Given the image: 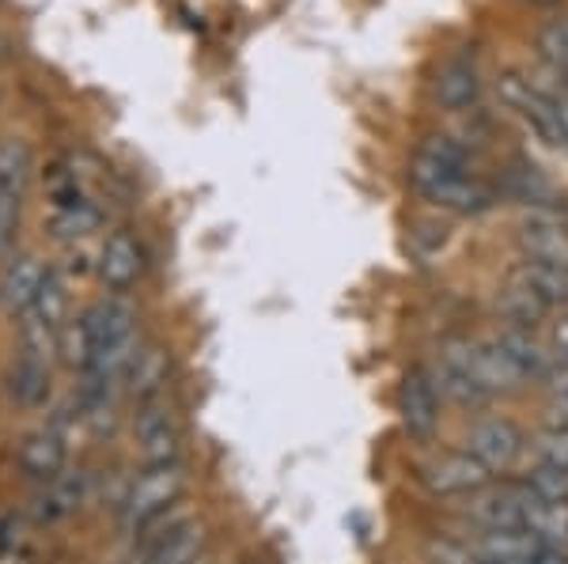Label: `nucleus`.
I'll return each instance as SVG.
<instances>
[{
    "mask_svg": "<svg viewBox=\"0 0 568 564\" xmlns=\"http://www.w3.org/2000/svg\"><path fill=\"white\" fill-rule=\"evenodd\" d=\"M466 357H470L474 379H478V387L489 398L519 394V390L530 383V376L508 357V349H504L497 338L493 341H466Z\"/></svg>",
    "mask_w": 568,
    "mask_h": 564,
    "instance_id": "nucleus-9",
    "label": "nucleus"
},
{
    "mask_svg": "<svg viewBox=\"0 0 568 564\" xmlns=\"http://www.w3.org/2000/svg\"><path fill=\"white\" fill-rule=\"evenodd\" d=\"M565 311H568V307H565Z\"/></svg>",
    "mask_w": 568,
    "mask_h": 564,
    "instance_id": "nucleus-34",
    "label": "nucleus"
},
{
    "mask_svg": "<svg viewBox=\"0 0 568 564\" xmlns=\"http://www.w3.org/2000/svg\"><path fill=\"white\" fill-rule=\"evenodd\" d=\"M65 462H69V448H65V435L58 429L31 432L20 443V470L27 478L42 481V485L65 474Z\"/></svg>",
    "mask_w": 568,
    "mask_h": 564,
    "instance_id": "nucleus-15",
    "label": "nucleus"
},
{
    "mask_svg": "<svg viewBox=\"0 0 568 564\" xmlns=\"http://www.w3.org/2000/svg\"><path fill=\"white\" fill-rule=\"evenodd\" d=\"M8 394L23 409H39L50 398V368H45V360L34 349H27L12 363V371H8Z\"/></svg>",
    "mask_w": 568,
    "mask_h": 564,
    "instance_id": "nucleus-18",
    "label": "nucleus"
},
{
    "mask_svg": "<svg viewBox=\"0 0 568 564\" xmlns=\"http://www.w3.org/2000/svg\"><path fill=\"white\" fill-rule=\"evenodd\" d=\"M84 504V474L69 478L61 474L58 481H45V489L34 496V515L42 523H53V520H65L77 507Z\"/></svg>",
    "mask_w": 568,
    "mask_h": 564,
    "instance_id": "nucleus-23",
    "label": "nucleus"
},
{
    "mask_svg": "<svg viewBox=\"0 0 568 564\" xmlns=\"http://www.w3.org/2000/svg\"><path fill=\"white\" fill-rule=\"evenodd\" d=\"M530 564H568V550H554V545H542V550L530 557Z\"/></svg>",
    "mask_w": 568,
    "mask_h": 564,
    "instance_id": "nucleus-31",
    "label": "nucleus"
},
{
    "mask_svg": "<svg viewBox=\"0 0 568 564\" xmlns=\"http://www.w3.org/2000/svg\"><path fill=\"white\" fill-rule=\"evenodd\" d=\"M527 4H535V8H554L557 0H527Z\"/></svg>",
    "mask_w": 568,
    "mask_h": 564,
    "instance_id": "nucleus-32",
    "label": "nucleus"
},
{
    "mask_svg": "<svg viewBox=\"0 0 568 564\" xmlns=\"http://www.w3.org/2000/svg\"><path fill=\"white\" fill-rule=\"evenodd\" d=\"M436 387L444 398H452L455 406L463 409H481L489 402V394L478 387L470 371V357H466V341H447L444 352H439V363H436Z\"/></svg>",
    "mask_w": 568,
    "mask_h": 564,
    "instance_id": "nucleus-10",
    "label": "nucleus"
},
{
    "mask_svg": "<svg viewBox=\"0 0 568 564\" xmlns=\"http://www.w3.org/2000/svg\"><path fill=\"white\" fill-rule=\"evenodd\" d=\"M463 448L478 462H485L493 474H504V470H511L519 459H524L527 435L516 421H508V417H481V421L470 424Z\"/></svg>",
    "mask_w": 568,
    "mask_h": 564,
    "instance_id": "nucleus-6",
    "label": "nucleus"
},
{
    "mask_svg": "<svg viewBox=\"0 0 568 564\" xmlns=\"http://www.w3.org/2000/svg\"><path fill=\"white\" fill-rule=\"evenodd\" d=\"M243 564H262V561H243Z\"/></svg>",
    "mask_w": 568,
    "mask_h": 564,
    "instance_id": "nucleus-33",
    "label": "nucleus"
},
{
    "mask_svg": "<svg viewBox=\"0 0 568 564\" xmlns=\"http://www.w3.org/2000/svg\"><path fill=\"white\" fill-rule=\"evenodd\" d=\"M205 550V531L194 520H175L168 531L149 534L141 545V564H197Z\"/></svg>",
    "mask_w": 568,
    "mask_h": 564,
    "instance_id": "nucleus-12",
    "label": "nucleus"
},
{
    "mask_svg": "<svg viewBox=\"0 0 568 564\" xmlns=\"http://www.w3.org/2000/svg\"><path fill=\"white\" fill-rule=\"evenodd\" d=\"M478 91H481L478 65H474L466 53H455V58H447L444 65H439L436 72L439 106H447V111H466V106L478 103Z\"/></svg>",
    "mask_w": 568,
    "mask_h": 564,
    "instance_id": "nucleus-16",
    "label": "nucleus"
},
{
    "mask_svg": "<svg viewBox=\"0 0 568 564\" xmlns=\"http://www.w3.org/2000/svg\"><path fill=\"white\" fill-rule=\"evenodd\" d=\"M439 406H444V394L436 387V376L428 368H409L398 383V417L402 429L409 432V440L428 443L439 429Z\"/></svg>",
    "mask_w": 568,
    "mask_h": 564,
    "instance_id": "nucleus-5",
    "label": "nucleus"
},
{
    "mask_svg": "<svg viewBox=\"0 0 568 564\" xmlns=\"http://www.w3.org/2000/svg\"><path fill=\"white\" fill-rule=\"evenodd\" d=\"M186 493V474L179 462H163V466H144V474L133 481L130 493L122 496V526L130 534L149 531L160 523L171 507Z\"/></svg>",
    "mask_w": 568,
    "mask_h": 564,
    "instance_id": "nucleus-2",
    "label": "nucleus"
},
{
    "mask_svg": "<svg viewBox=\"0 0 568 564\" xmlns=\"http://www.w3.org/2000/svg\"><path fill=\"white\" fill-rule=\"evenodd\" d=\"M519 247L527 262L568 273V221H561L554 208H530L519 221Z\"/></svg>",
    "mask_w": 568,
    "mask_h": 564,
    "instance_id": "nucleus-8",
    "label": "nucleus"
},
{
    "mask_svg": "<svg viewBox=\"0 0 568 564\" xmlns=\"http://www.w3.org/2000/svg\"><path fill=\"white\" fill-rule=\"evenodd\" d=\"M470 545L485 564H530V557L542 550V542L530 531H478Z\"/></svg>",
    "mask_w": 568,
    "mask_h": 564,
    "instance_id": "nucleus-19",
    "label": "nucleus"
},
{
    "mask_svg": "<svg viewBox=\"0 0 568 564\" xmlns=\"http://www.w3.org/2000/svg\"><path fill=\"white\" fill-rule=\"evenodd\" d=\"M425 561L428 564H485L481 553L463 539H428Z\"/></svg>",
    "mask_w": 568,
    "mask_h": 564,
    "instance_id": "nucleus-28",
    "label": "nucleus"
},
{
    "mask_svg": "<svg viewBox=\"0 0 568 564\" xmlns=\"http://www.w3.org/2000/svg\"><path fill=\"white\" fill-rule=\"evenodd\" d=\"M546 390V429H568V363L557 360L542 376Z\"/></svg>",
    "mask_w": 568,
    "mask_h": 564,
    "instance_id": "nucleus-26",
    "label": "nucleus"
},
{
    "mask_svg": "<svg viewBox=\"0 0 568 564\" xmlns=\"http://www.w3.org/2000/svg\"><path fill=\"white\" fill-rule=\"evenodd\" d=\"M27 182H31V148L23 141H0V254L16 239Z\"/></svg>",
    "mask_w": 568,
    "mask_h": 564,
    "instance_id": "nucleus-7",
    "label": "nucleus"
},
{
    "mask_svg": "<svg viewBox=\"0 0 568 564\" xmlns=\"http://www.w3.org/2000/svg\"><path fill=\"white\" fill-rule=\"evenodd\" d=\"M144 273V247L130 232H114L99 250V277L110 293H125L141 280Z\"/></svg>",
    "mask_w": 568,
    "mask_h": 564,
    "instance_id": "nucleus-13",
    "label": "nucleus"
},
{
    "mask_svg": "<svg viewBox=\"0 0 568 564\" xmlns=\"http://www.w3.org/2000/svg\"><path fill=\"white\" fill-rule=\"evenodd\" d=\"M409 182L428 205L455 216H478L497 202L493 186L474 171L470 148L444 133L420 141L417 156L409 163Z\"/></svg>",
    "mask_w": 568,
    "mask_h": 564,
    "instance_id": "nucleus-1",
    "label": "nucleus"
},
{
    "mask_svg": "<svg viewBox=\"0 0 568 564\" xmlns=\"http://www.w3.org/2000/svg\"><path fill=\"white\" fill-rule=\"evenodd\" d=\"M136 443H141V454L149 466H163V462H179V424L175 417L163 406L144 402L141 417H136Z\"/></svg>",
    "mask_w": 568,
    "mask_h": 564,
    "instance_id": "nucleus-14",
    "label": "nucleus"
},
{
    "mask_svg": "<svg viewBox=\"0 0 568 564\" xmlns=\"http://www.w3.org/2000/svg\"><path fill=\"white\" fill-rule=\"evenodd\" d=\"M497 341L508 349V357L516 360L530 379H542L546 371L557 363L554 349H549L535 330H527V326H504V330L497 334Z\"/></svg>",
    "mask_w": 568,
    "mask_h": 564,
    "instance_id": "nucleus-21",
    "label": "nucleus"
},
{
    "mask_svg": "<svg viewBox=\"0 0 568 564\" xmlns=\"http://www.w3.org/2000/svg\"><path fill=\"white\" fill-rule=\"evenodd\" d=\"M530 451H535V462H542V466L568 470V429H542L530 440Z\"/></svg>",
    "mask_w": 568,
    "mask_h": 564,
    "instance_id": "nucleus-29",
    "label": "nucleus"
},
{
    "mask_svg": "<svg viewBox=\"0 0 568 564\" xmlns=\"http://www.w3.org/2000/svg\"><path fill=\"white\" fill-rule=\"evenodd\" d=\"M535 493L516 481V485H485L481 493L466 496L463 515L478 531H527V515L535 507Z\"/></svg>",
    "mask_w": 568,
    "mask_h": 564,
    "instance_id": "nucleus-4",
    "label": "nucleus"
},
{
    "mask_svg": "<svg viewBox=\"0 0 568 564\" xmlns=\"http://www.w3.org/2000/svg\"><path fill=\"white\" fill-rule=\"evenodd\" d=\"M527 531L542 545L568 550V500H535L527 515Z\"/></svg>",
    "mask_w": 568,
    "mask_h": 564,
    "instance_id": "nucleus-24",
    "label": "nucleus"
},
{
    "mask_svg": "<svg viewBox=\"0 0 568 564\" xmlns=\"http://www.w3.org/2000/svg\"><path fill=\"white\" fill-rule=\"evenodd\" d=\"M99 221H103V213L88 197H65V202H58V208H53L50 224L58 239H84V235L95 232Z\"/></svg>",
    "mask_w": 568,
    "mask_h": 564,
    "instance_id": "nucleus-25",
    "label": "nucleus"
},
{
    "mask_svg": "<svg viewBox=\"0 0 568 564\" xmlns=\"http://www.w3.org/2000/svg\"><path fill=\"white\" fill-rule=\"evenodd\" d=\"M549 349H554V360L568 363V311L549 322Z\"/></svg>",
    "mask_w": 568,
    "mask_h": 564,
    "instance_id": "nucleus-30",
    "label": "nucleus"
},
{
    "mask_svg": "<svg viewBox=\"0 0 568 564\" xmlns=\"http://www.w3.org/2000/svg\"><path fill=\"white\" fill-rule=\"evenodd\" d=\"M45 273H50V266H42L39 258H16L4 269V277H0V304H4L8 315H27V307L39 296Z\"/></svg>",
    "mask_w": 568,
    "mask_h": 564,
    "instance_id": "nucleus-17",
    "label": "nucleus"
},
{
    "mask_svg": "<svg viewBox=\"0 0 568 564\" xmlns=\"http://www.w3.org/2000/svg\"><path fill=\"white\" fill-rule=\"evenodd\" d=\"M497 311L508 326H527V330H535L542 318H549L554 307H549L546 299L527 285V280H519L516 273H511L508 285H504V293L497 296Z\"/></svg>",
    "mask_w": 568,
    "mask_h": 564,
    "instance_id": "nucleus-20",
    "label": "nucleus"
},
{
    "mask_svg": "<svg viewBox=\"0 0 568 564\" xmlns=\"http://www.w3.org/2000/svg\"><path fill=\"white\" fill-rule=\"evenodd\" d=\"M168 371H171V357L163 349H141L133 360V368L125 371V383H130V394L136 402H155L168 387Z\"/></svg>",
    "mask_w": 568,
    "mask_h": 564,
    "instance_id": "nucleus-22",
    "label": "nucleus"
},
{
    "mask_svg": "<svg viewBox=\"0 0 568 564\" xmlns=\"http://www.w3.org/2000/svg\"><path fill=\"white\" fill-rule=\"evenodd\" d=\"M417 478L433 496H463V500L481 493L485 485H493V470L474 459L466 448L433 451L425 462H420Z\"/></svg>",
    "mask_w": 568,
    "mask_h": 564,
    "instance_id": "nucleus-3",
    "label": "nucleus"
},
{
    "mask_svg": "<svg viewBox=\"0 0 568 564\" xmlns=\"http://www.w3.org/2000/svg\"><path fill=\"white\" fill-rule=\"evenodd\" d=\"M65 315H69V293H65V280H61L58 269L45 273L39 296H34V304L27 307V322H23V334L31 345L39 341H50L58 338L61 330H65Z\"/></svg>",
    "mask_w": 568,
    "mask_h": 564,
    "instance_id": "nucleus-11",
    "label": "nucleus"
},
{
    "mask_svg": "<svg viewBox=\"0 0 568 564\" xmlns=\"http://www.w3.org/2000/svg\"><path fill=\"white\" fill-rule=\"evenodd\" d=\"M524 485H527L538 500H568V470L542 466V462H535V466L527 470Z\"/></svg>",
    "mask_w": 568,
    "mask_h": 564,
    "instance_id": "nucleus-27",
    "label": "nucleus"
}]
</instances>
